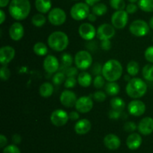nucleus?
Segmentation results:
<instances>
[{"instance_id":"obj_58","label":"nucleus","mask_w":153,"mask_h":153,"mask_svg":"<svg viewBox=\"0 0 153 153\" xmlns=\"http://www.w3.org/2000/svg\"><path fill=\"white\" fill-rule=\"evenodd\" d=\"M128 1L130 3H135V2H137L138 0H128Z\"/></svg>"},{"instance_id":"obj_38","label":"nucleus","mask_w":153,"mask_h":153,"mask_svg":"<svg viewBox=\"0 0 153 153\" xmlns=\"http://www.w3.org/2000/svg\"><path fill=\"white\" fill-rule=\"evenodd\" d=\"M105 78L103 76L101 75H97V76H95L94 80V86L95 88H101L104 86L105 85Z\"/></svg>"},{"instance_id":"obj_47","label":"nucleus","mask_w":153,"mask_h":153,"mask_svg":"<svg viewBox=\"0 0 153 153\" xmlns=\"http://www.w3.org/2000/svg\"><path fill=\"white\" fill-rule=\"evenodd\" d=\"M126 8L128 14H134L137 10V6L134 3H130L126 6Z\"/></svg>"},{"instance_id":"obj_42","label":"nucleus","mask_w":153,"mask_h":153,"mask_svg":"<svg viewBox=\"0 0 153 153\" xmlns=\"http://www.w3.org/2000/svg\"><path fill=\"white\" fill-rule=\"evenodd\" d=\"M123 128L126 132H134L137 129V125L134 122H127L124 124Z\"/></svg>"},{"instance_id":"obj_9","label":"nucleus","mask_w":153,"mask_h":153,"mask_svg":"<svg viewBox=\"0 0 153 153\" xmlns=\"http://www.w3.org/2000/svg\"><path fill=\"white\" fill-rule=\"evenodd\" d=\"M128 20L126 10H116L111 16V23L114 28L123 29L127 25Z\"/></svg>"},{"instance_id":"obj_3","label":"nucleus","mask_w":153,"mask_h":153,"mask_svg":"<svg viewBox=\"0 0 153 153\" xmlns=\"http://www.w3.org/2000/svg\"><path fill=\"white\" fill-rule=\"evenodd\" d=\"M127 94L132 98H139L144 95L147 91V85L140 78H131L126 88Z\"/></svg>"},{"instance_id":"obj_8","label":"nucleus","mask_w":153,"mask_h":153,"mask_svg":"<svg viewBox=\"0 0 153 153\" xmlns=\"http://www.w3.org/2000/svg\"><path fill=\"white\" fill-rule=\"evenodd\" d=\"M49 22L54 26H61L67 20V14L63 9L60 8H55L49 11L48 15Z\"/></svg>"},{"instance_id":"obj_6","label":"nucleus","mask_w":153,"mask_h":153,"mask_svg":"<svg viewBox=\"0 0 153 153\" xmlns=\"http://www.w3.org/2000/svg\"><path fill=\"white\" fill-rule=\"evenodd\" d=\"M93 58L88 51L80 50L75 56V64L80 70H86L92 64Z\"/></svg>"},{"instance_id":"obj_46","label":"nucleus","mask_w":153,"mask_h":153,"mask_svg":"<svg viewBox=\"0 0 153 153\" xmlns=\"http://www.w3.org/2000/svg\"><path fill=\"white\" fill-rule=\"evenodd\" d=\"M120 114H121V112H120V111L115 110L111 109L110 110V112H109L108 116H109V117H110V118H111V119L117 120L120 118Z\"/></svg>"},{"instance_id":"obj_2","label":"nucleus","mask_w":153,"mask_h":153,"mask_svg":"<svg viewBox=\"0 0 153 153\" xmlns=\"http://www.w3.org/2000/svg\"><path fill=\"white\" fill-rule=\"evenodd\" d=\"M102 74L108 82H115L123 74L122 64L116 59L108 60L103 64Z\"/></svg>"},{"instance_id":"obj_36","label":"nucleus","mask_w":153,"mask_h":153,"mask_svg":"<svg viewBox=\"0 0 153 153\" xmlns=\"http://www.w3.org/2000/svg\"><path fill=\"white\" fill-rule=\"evenodd\" d=\"M66 80L65 74L63 72H58L54 75L52 77V82L55 85H60L62 82H64Z\"/></svg>"},{"instance_id":"obj_20","label":"nucleus","mask_w":153,"mask_h":153,"mask_svg":"<svg viewBox=\"0 0 153 153\" xmlns=\"http://www.w3.org/2000/svg\"><path fill=\"white\" fill-rule=\"evenodd\" d=\"M104 144L106 148L110 150H116L120 148L121 145V140L116 134H109L104 138Z\"/></svg>"},{"instance_id":"obj_27","label":"nucleus","mask_w":153,"mask_h":153,"mask_svg":"<svg viewBox=\"0 0 153 153\" xmlns=\"http://www.w3.org/2000/svg\"><path fill=\"white\" fill-rule=\"evenodd\" d=\"M110 104L111 106V109L120 111V112H122L126 106V103L123 99L119 97H115L112 98L111 100Z\"/></svg>"},{"instance_id":"obj_26","label":"nucleus","mask_w":153,"mask_h":153,"mask_svg":"<svg viewBox=\"0 0 153 153\" xmlns=\"http://www.w3.org/2000/svg\"><path fill=\"white\" fill-rule=\"evenodd\" d=\"M106 94L111 96H115L118 94L120 90V87L117 82H108L105 87Z\"/></svg>"},{"instance_id":"obj_43","label":"nucleus","mask_w":153,"mask_h":153,"mask_svg":"<svg viewBox=\"0 0 153 153\" xmlns=\"http://www.w3.org/2000/svg\"><path fill=\"white\" fill-rule=\"evenodd\" d=\"M144 56L149 62L153 63V46H150L145 50Z\"/></svg>"},{"instance_id":"obj_12","label":"nucleus","mask_w":153,"mask_h":153,"mask_svg":"<svg viewBox=\"0 0 153 153\" xmlns=\"http://www.w3.org/2000/svg\"><path fill=\"white\" fill-rule=\"evenodd\" d=\"M94 102L89 96H82L79 98L76 101L75 107L76 110L82 113H87L92 110Z\"/></svg>"},{"instance_id":"obj_18","label":"nucleus","mask_w":153,"mask_h":153,"mask_svg":"<svg viewBox=\"0 0 153 153\" xmlns=\"http://www.w3.org/2000/svg\"><path fill=\"white\" fill-rule=\"evenodd\" d=\"M137 128L141 134H151L153 132V118L152 117H145L142 118L139 122Z\"/></svg>"},{"instance_id":"obj_13","label":"nucleus","mask_w":153,"mask_h":153,"mask_svg":"<svg viewBox=\"0 0 153 153\" xmlns=\"http://www.w3.org/2000/svg\"><path fill=\"white\" fill-rule=\"evenodd\" d=\"M79 34L82 38L86 40H91L94 38L97 33L96 28L92 24L85 22L81 24L79 28Z\"/></svg>"},{"instance_id":"obj_33","label":"nucleus","mask_w":153,"mask_h":153,"mask_svg":"<svg viewBox=\"0 0 153 153\" xmlns=\"http://www.w3.org/2000/svg\"><path fill=\"white\" fill-rule=\"evenodd\" d=\"M46 19L42 14H37L31 18V22L36 27H41L46 23Z\"/></svg>"},{"instance_id":"obj_37","label":"nucleus","mask_w":153,"mask_h":153,"mask_svg":"<svg viewBox=\"0 0 153 153\" xmlns=\"http://www.w3.org/2000/svg\"><path fill=\"white\" fill-rule=\"evenodd\" d=\"M10 76V69L5 65H2L0 68V77L1 80H7Z\"/></svg>"},{"instance_id":"obj_55","label":"nucleus","mask_w":153,"mask_h":153,"mask_svg":"<svg viewBox=\"0 0 153 153\" xmlns=\"http://www.w3.org/2000/svg\"><path fill=\"white\" fill-rule=\"evenodd\" d=\"M10 0H0V7L4 8L8 4Z\"/></svg>"},{"instance_id":"obj_35","label":"nucleus","mask_w":153,"mask_h":153,"mask_svg":"<svg viewBox=\"0 0 153 153\" xmlns=\"http://www.w3.org/2000/svg\"><path fill=\"white\" fill-rule=\"evenodd\" d=\"M61 63L64 67H71L72 64H73V57L70 54L64 52L61 55Z\"/></svg>"},{"instance_id":"obj_22","label":"nucleus","mask_w":153,"mask_h":153,"mask_svg":"<svg viewBox=\"0 0 153 153\" xmlns=\"http://www.w3.org/2000/svg\"><path fill=\"white\" fill-rule=\"evenodd\" d=\"M142 137L139 134L132 133L127 137L126 145L131 150H136L141 146Z\"/></svg>"},{"instance_id":"obj_30","label":"nucleus","mask_w":153,"mask_h":153,"mask_svg":"<svg viewBox=\"0 0 153 153\" xmlns=\"http://www.w3.org/2000/svg\"><path fill=\"white\" fill-rule=\"evenodd\" d=\"M92 11L97 16H102L107 13L108 8L104 3H97V4L93 6Z\"/></svg>"},{"instance_id":"obj_14","label":"nucleus","mask_w":153,"mask_h":153,"mask_svg":"<svg viewBox=\"0 0 153 153\" xmlns=\"http://www.w3.org/2000/svg\"><path fill=\"white\" fill-rule=\"evenodd\" d=\"M128 111L134 116H140L146 111V105L140 100H133L128 104Z\"/></svg>"},{"instance_id":"obj_51","label":"nucleus","mask_w":153,"mask_h":153,"mask_svg":"<svg viewBox=\"0 0 153 153\" xmlns=\"http://www.w3.org/2000/svg\"><path fill=\"white\" fill-rule=\"evenodd\" d=\"M7 138H6V136L3 134L0 135V147H1V148L4 147L6 146V144H7Z\"/></svg>"},{"instance_id":"obj_25","label":"nucleus","mask_w":153,"mask_h":153,"mask_svg":"<svg viewBox=\"0 0 153 153\" xmlns=\"http://www.w3.org/2000/svg\"><path fill=\"white\" fill-rule=\"evenodd\" d=\"M54 92L53 86L52 83L48 82H45L40 86L39 92L40 94L43 98H49L52 94Z\"/></svg>"},{"instance_id":"obj_48","label":"nucleus","mask_w":153,"mask_h":153,"mask_svg":"<svg viewBox=\"0 0 153 153\" xmlns=\"http://www.w3.org/2000/svg\"><path fill=\"white\" fill-rule=\"evenodd\" d=\"M100 46L104 50H109L111 48V42L110 41V40H102Z\"/></svg>"},{"instance_id":"obj_34","label":"nucleus","mask_w":153,"mask_h":153,"mask_svg":"<svg viewBox=\"0 0 153 153\" xmlns=\"http://www.w3.org/2000/svg\"><path fill=\"white\" fill-rule=\"evenodd\" d=\"M110 5L116 10H123L126 8L124 0H110Z\"/></svg>"},{"instance_id":"obj_10","label":"nucleus","mask_w":153,"mask_h":153,"mask_svg":"<svg viewBox=\"0 0 153 153\" xmlns=\"http://www.w3.org/2000/svg\"><path fill=\"white\" fill-rule=\"evenodd\" d=\"M69 118V115L65 110L61 109L55 110L52 112L50 116L51 122L52 124L57 127H61L65 125L67 123Z\"/></svg>"},{"instance_id":"obj_45","label":"nucleus","mask_w":153,"mask_h":153,"mask_svg":"<svg viewBox=\"0 0 153 153\" xmlns=\"http://www.w3.org/2000/svg\"><path fill=\"white\" fill-rule=\"evenodd\" d=\"M92 72L94 75H100V74H102V67L101 64H100L99 62L95 63L94 64L92 68Z\"/></svg>"},{"instance_id":"obj_59","label":"nucleus","mask_w":153,"mask_h":153,"mask_svg":"<svg viewBox=\"0 0 153 153\" xmlns=\"http://www.w3.org/2000/svg\"><path fill=\"white\" fill-rule=\"evenodd\" d=\"M74 1H78V0H74Z\"/></svg>"},{"instance_id":"obj_23","label":"nucleus","mask_w":153,"mask_h":153,"mask_svg":"<svg viewBox=\"0 0 153 153\" xmlns=\"http://www.w3.org/2000/svg\"><path fill=\"white\" fill-rule=\"evenodd\" d=\"M35 8L40 13L46 14L51 10V0H35Z\"/></svg>"},{"instance_id":"obj_4","label":"nucleus","mask_w":153,"mask_h":153,"mask_svg":"<svg viewBox=\"0 0 153 153\" xmlns=\"http://www.w3.org/2000/svg\"><path fill=\"white\" fill-rule=\"evenodd\" d=\"M47 42L51 49L57 52H61L68 46L69 38L66 33L61 31H56L49 34Z\"/></svg>"},{"instance_id":"obj_21","label":"nucleus","mask_w":153,"mask_h":153,"mask_svg":"<svg viewBox=\"0 0 153 153\" xmlns=\"http://www.w3.org/2000/svg\"><path fill=\"white\" fill-rule=\"evenodd\" d=\"M91 128V123L87 118L78 120L76 124H75V131L79 135H83L88 133Z\"/></svg>"},{"instance_id":"obj_52","label":"nucleus","mask_w":153,"mask_h":153,"mask_svg":"<svg viewBox=\"0 0 153 153\" xmlns=\"http://www.w3.org/2000/svg\"><path fill=\"white\" fill-rule=\"evenodd\" d=\"M100 1V0H85V3L89 6H94Z\"/></svg>"},{"instance_id":"obj_7","label":"nucleus","mask_w":153,"mask_h":153,"mask_svg":"<svg viewBox=\"0 0 153 153\" xmlns=\"http://www.w3.org/2000/svg\"><path fill=\"white\" fill-rule=\"evenodd\" d=\"M129 31L133 35L143 37L149 33V26L147 22L142 20H136L129 26Z\"/></svg>"},{"instance_id":"obj_19","label":"nucleus","mask_w":153,"mask_h":153,"mask_svg":"<svg viewBox=\"0 0 153 153\" xmlns=\"http://www.w3.org/2000/svg\"><path fill=\"white\" fill-rule=\"evenodd\" d=\"M9 35L15 41L21 40L24 35V28L20 22H14L9 28Z\"/></svg>"},{"instance_id":"obj_40","label":"nucleus","mask_w":153,"mask_h":153,"mask_svg":"<svg viewBox=\"0 0 153 153\" xmlns=\"http://www.w3.org/2000/svg\"><path fill=\"white\" fill-rule=\"evenodd\" d=\"M76 83H77V80L75 77L73 76H70V77H67L66 79L65 82H64V86L66 88H73V87L76 86Z\"/></svg>"},{"instance_id":"obj_49","label":"nucleus","mask_w":153,"mask_h":153,"mask_svg":"<svg viewBox=\"0 0 153 153\" xmlns=\"http://www.w3.org/2000/svg\"><path fill=\"white\" fill-rule=\"evenodd\" d=\"M69 118L72 121H76V120H79V112H76V111H72L69 114Z\"/></svg>"},{"instance_id":"obj_29","label":"nucleus","mask_w":153,"mask_h":153,"mask_svg":"<svg viewBox=\"0 0 153 153\" xmlns=\"http://www.w3.org/2000/svg\"><path fill=\"white\" fill-rule=\"evenodd\" d=\"M138 7L145 12H153V0H138Z\"/></svg>"},{"instance_id":"obj_11","label":"nucleus","mask_w":153,"mask_h":153,"mask_svg":"<svg viewBox=\"0 0 153 153\" xmlns=\"http://www.w3.org/2000/svg\"><path fill=\"white\" fill-rule=\"evenodd\" d=\"M115 34V29L113 26L108 23L102 24L97 31V36L100 40H110Z\"/></svg>"},{"instance_id":"obj_41","label":"nucleus","mask_w":153,"mask_h":153,"mask_svg":"<svg viewBox=\"0 0 153 153\" xmlns=\"http://www.w3.org/2000/svg\"><path fill=\"white\" fill-rule=\"evenodd\" d=\"M3 153H21L19 148L16 145H9L4 147Z\"/></svg>"},{"instance_id":"obj_54","label":"nucleus","mask_w":153,"mask_h":153,"mask_svg":"<svg viewBox=\"0 0 153 153\" xmlns=\"http://www.w3.org/2000/svg\"><path fill=\"white\" fill-rule=\"evenodd\" d=\"M88 20L91 21V22H95V21L97 20V15L94 14V13L90 14L88 16Z\"/></svg>"},{"instance_id":"obj_53","label":"nucleus","mask_w":153,"mask_h":153,"mask_svg":"<svg viewBox=\"0 0 153 153\" xmlns=\"http://www.w3.org/2000/svg\"><path fill=\"white\" fill-rule=\"evenodd\" d=\"M6 19V15L3 10H0V24H2Z\"/></svg>"},{"instance_id":"obj_31","label":"nucleus","mask_w":153,"mask_h":153,"mask_svg":"<svg viewBox=\"0 0 153 153\" xmlns=\"http://www.w3.org/2000/svg\"><path fill=\"white\" fill-rule=\"evenodd\" d=\"M142 74L146 80L153 81V64H146L142 69Z\"/></svg>"},{"instance_id":"obj_16","label":"nucleus","mask_w":153,"mask_h":153,"mask_svg":"<svg viewBox=\"0 0 153 153\" xmlns=\"http://www.w3.org/2000/svg\"><path fill=\"white\" fill-rule=\"evenodd\" d=\"M15 56V50L12 46H4L0 49V62L1 65H6L13 60Z\"/></svg>"},{"instance_id":"obj_56","label":"nucleus","mask_w":153,"mask_h":153,"mask_svg":"<svg viewBox=\"0 0 153 153\" xmlns=\"http://www.w3.org/2000/svg\"><path fill=\"white\" fill-rule=\"evenodd\" d=\"M149 27L153 29V16L151 17L150 20H149Z\"/></svg>"},{"instance_id":"obj_28","label":"nucleus","mask_w":153,"mask_h":153,"mask_svg":"<svg viewBox=\"0 0 153 153\" xmlns=\"http://www.w3.org/2000/svg\"><path fill=\"white\" fill-rule=\"evenodd\" d=\"M33 50L36 55L43 56H46L47 54L48 47L43 42H37L34 45Z\"/></svg>"},{"instance_id":"obj_44","label":"nucleus","mask_w":153,"mask_h":153,"mask_svg":"<svg viewBox=\"0 0 153 153\" xmlns=\"http://www.w3.org/2000/svg\"><path fill=\"white\" fill-rule=\"evenodd\" d=\"M65 74L67 75V77H70V76L75 77V76L78 74L77 68L72 67V66L71 67L67 68L65 70Z\"/></svg>"},{"instance_id":"obj_50","label":"nucleus","mask_w":153,"mask_h":153,"mask_svg":"<svg viewBox=\"0 0 153 153\" xmlns=\"http://www.w3.org/2000/svg\"><path fill=\"white\" fill-rule=\"evenodd\" d=\"M21 140H22L21 136L19 134H13V136H12V141L14 142V144L20 143Z\"/></svg>"},{"instance_id":"obj_39","label":"nucleus","mask_w":153,"mask_h":153,"mask_svg":"<svg viewBox=\"0 0 153 153\" xmlns=\"http://www.w3.org/2000/svg\"><path fill=\"white\" fill-rule=\"evenodd\" d=\"M94 99L97 102H103L106 99V93L102 91H97L93 94Z\"/></svg>"},{"instance_id":"obj_24","label":"nucleus","mask_w":153,"mask_h":153,"mask_svg":"<svg viewBox=\"0 0 153 153\" xmlns=\"http://www.w3.org/2000/svg\"><path fill=\"white\" fill-rule=\"evenodd\" d=\"M78 82L82 87L90 86L92 82V76L88 72H81L78 76Z\"/></svg>"},{"instance_id":"obj_5","label":"nucleus","mask_w":153,"mask_h":153,"mask_svg":"<svg viewBox=\"0 0 153 153\" xmlns=\"http://www.w3.org/2000/svg\"><path fill=\"white\" fill-rule=\"evenodd\" d=\"M90 14L89 5L84 2H79L75 4L70 9V15L75 20H83L88 18Z\"/></svg>"},{"instance_id":"obj_60","label":"nucleus","mask_w":153,"mask_h":153,"mask_svg":"<svg viewBox=\"0 0 153 153\" xmlns=\"http://www.w3.org/2000/svg\"><path fill=\"white\" fill-rule=\"evenodd\" d=\"M152 40H153V38H152Z\"/></svg>"},{"instance_id":"obj_1","label":"nucleus","mask_w":153,"mask_h":153,"mask_svg":"<svg viewBox=\"0 0 153 153\" xmlns=\"http://www.w3.org/2000/svg\"><path fill=\"white\" fill-rule=\"evenodd\" d=\"M10 16L16 20H23L29 15L31 4L29 0H11L8 8Z\"/></svg>"},{"instance_id":"obj_32","label":"nucleus","mask_w":153,"mask_h":153,"mask_svg":"<svg viewBox=\"0 0 153 153\" xmlns=\"http://www.w3.org/2000/svg\"><path fill=\"white\" fill-rule=\"evenodd\" d=\"M139 64L135 61H130L126 67L127 72L130 76H136L139 72Z\"/></svg>"},{"instance_id":"obj_15","label":"nucleus","mask_w":153,"mask_h":153,"mask_svg":"<svg viewBox=\"0 0 153 153\" xmlns=\"http://www.w3.org/2000/svg\"><path fill=\"white\" fill-rule=\"evenodd\" d=\"M77 100L76 94L71 90H64L60 96V101H61V104L64 105L66 107L74 106Z\"/></svg>"},{"instance_id":"obj_57","label":"nucleus","mask_w":153,"mask_h":153,"mask_svg":"<svg viewBox=\"0 0 153 153\" xmlns=\"http://www.w3.org/2000/svg\"><path fill=\"white\" fill-rule=\"evenodd\" d=\"M124 79L126 80H128V81H129L130 80H131V79H130V77H129V76H128V75H126L125 77H124Z\"/></svg>"},{"instance_id":"obj_17","label":"nucleus","mask_w":153,"mask_h":153,"mask_svg":"<svg viewBox=\"0 0 153 153\" xmlns=\"http://www.w3.org/2000/svg\"><path fill=\"white\" fill-rule=\"evenodd\" d=\"M59 62L52 55H48L43 61V68L48 73L53 74L59 69Z\"/></svg>"}]
</instances>
